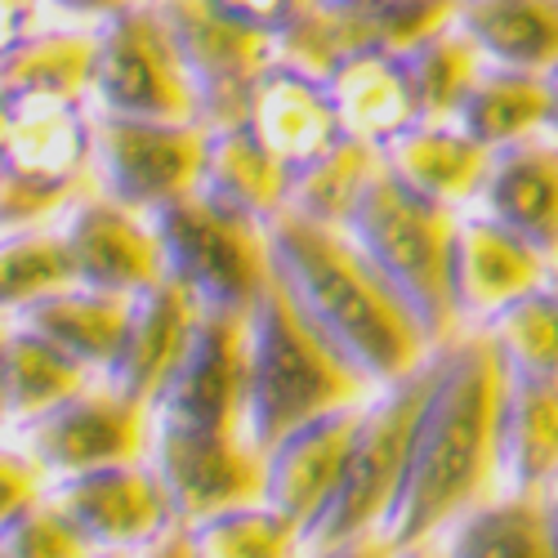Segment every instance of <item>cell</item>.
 I'll return each mask as SVG.
<instances>
[{"label":"cell","mask_w":558,"mask_h":558,"mask_svg":"<svg viewBox=\"0 0 558 558\" xmlns=\"http://www.w3.org/2000/svg\"><path fill=\"white\" fill-rule=\"evenodd\" d=\"M500 393L505 357L487 331H460L438 344L434 385L411 434L407 470L371 549H434L451 523L496 492Z\"/></svg>","instance_id":"cell-1"},{"label":"cell","mask_w":558,"mask_h":558,"mask_svg":"<svg viewBox=\"0 0 558 558\" xmlns=\"http://www.w3.org/2000/svg\"><path fill=\"white\" fill-rule=\"evenodd\" d=\"M268 259L300 317L371 389H385L434 357L438 344L344 223L282 210L268 219Z\"/></svg>","instance_id":"cell-2"},{"label":"cell","mask_w":558,"mask_h":558,"mask_svg":"<svg viewBox=\"0 0 558 558\" xmlns=\"http://www.w3.org/2000/svg\"><path fill=\"white\" fill-rule=\"evenodd\" d=\"M357 371L322 340L300 308L268 277V287L246 313V434L268 451L282 434L322 411L371 398Z\"/></svg>","instance_id":"cell-3"},{"label":"cell","mask_w":558,"mask_h":558,"mask_svg":"<svg viewBox=\"0 0 558 558\" xmlns=\"http://www.w3.org/2000/svg\"><path fill=\"white\" fill-rule=\"evenodd\" d=\"M451 206H438L421 193H411L402 179L389 174V166L376 170L357 197L344 228L366 251V259L385 272V282L402 295V304L415 313L434 344H447L460 336L456 304H451V232H456Z\"/></svg>","instance_id":"cell-4"},{"label":"cell","mask_w":558,"mask_h":558,"mask_svg":"<svg viewBox=\"0 0 558 558\" xmlns=\"http://www.w3.org/2000/svg\"><path fill=\"white\" fill-rule=\"evenodd\" d=\"M434 366H438V349L429 362L415 366L411 376H402L366 398L362 425L353 434L336 496L317 514V523L304 532L300 554H357V549L376 545V532L389 514L402 470H407L411 434H415V421H421L425 393L434 385Z\"/></svg>","instance_id":"cell-5"},{"label":"cell","mask_w":558,"mask_h":558,"mask_svg":"<svg viewBox=\"0 0 558 558\" xmlns=\"http://www.w3.org/2000/svg\"><path fill=\"white\" fill-rule=\"evenodd\" d=\"M148 215L166 255V272H174L202 300V308L246 313L259 300L272 277L268 223L206 197L202 189Z\"/></svg>","instance_id":"cell-6"},{"label":"cell","mask_w":558,"mask_h":558,"mask_svg":"<svg viewBox=\"0 0 558 558\" xmlns=\"http://www.w3.org/2000/svg\"><path fill=\"white\" fill-rule=\"evenodd\" d=\"M23 447L45 478H72L89 470H108L125 460H148L153 447V402L117 389L108 376H95L40 411L36 421L0 434Z\"/></svg>","instance_id":"cell-7"},{"label":"cell","mask_w":558,"mask_h":558,"mask_svg":"<svg viewBox=\"0 0 558 558\" xmlns=\"http://www.w3.org/2000/svg\"><path fill=\"white\" fill-rule=\"evenodd\" d=\"M210 125L202 121H148L89 108V179L95 193L157 210L202 183Z\"/></svg>","instance_id":"cell-8"},{"label":"cell","mask_w":558,"mask_h":558,"mask_svg":"<svg viewBox=\"0 0 558 558\" xmlns=\"http://www.w3.org/2000/svg\"><path fill=\"white\" fill-rule=\"evenodd\" d=\"M85 104L148 121H202V95L153 0L99 23V50Z\"/></svg>","instance_id":"cell-9"},{"label":"cell","mask_w":558,"mask_h":558,"mask_svg":"<svg viewBox=\"0 0 558 558\" xmlns=\"http://www.w3.org/2000/svg\"><path fill=\"white\" fill-rule=\"evenodd\" d=\"M45 500H54L72 519L89 541V554H189V519H179L148 460L54 478Z\"/></svg>","instance_id":"cell-10"},{"label":"cell","mask_w":558,"mask_h":558,"mask_svg":"<svg viewBox=\"0 0 558 558\" xmlns=\"http://www.w3.org/2000/svg\"><path fill=\"white\" fill-rule=\"evenodd\" d=\"M153 10L202 95V121L210 130L246 121L259 76L277 63L272 36L228 19L215 0H153Z\"/></svg>","instance_id":"cell-11"},{"label":"cell","mask_w":558,"mask_h":558,"mask_svg":"<svg viewBox=\"0 0 558 558\" xmlns=\"http://www.w3.org/2000/svg\"><path fill=\"white\" fill-rule=\"evenodd\" d=\"M148 464L170 492L179 519L189 523L246 500H264V451L246 429H197L153 415Z\"/></svg>","instance_id":"cell-12"},{"label":"cell","mask_w":558,"mask_h":558,"mask_svg":"<svg viewBox=\"0 0 558 558\" xmlns=\"http://www.w3.org/2000/svg\"><path fill=\"white\" fill-rule=\"evenodd\" d=\"M549 264L545 251L496 215L478 206L460 210L451 232V304L460 331H487L514 300L545 287Z\"/></svg>","instance_id":"cell-13"},{"label":"cell","mask_w":558,"mask_h":558,"mask_svg":"<svg viewBox=\"0 0 558 558\" xmlns=\"http://www.w3.org/2000/svg\"><path fill=\"white\" fill-rule=\"evenodd\" d=\"M246 313L202 308L189 349L170 371L166 389L153 398L157 421L246 429Z\"/></svg>","instance_id":"cell-14"},{"label":"cell","mask_w":558,"mask_h":558,"mask_svg":"<svg viewBox=\"0 0 558 558\" xmlns=\"http://www.w3.org/2000/svg\"><path fill=\"white\" fill-rule=\"evenodd\" d=\"M63 232L81 287H99L117 295H138L166 277V255L148 210L121 206L89 189L68 215Z\"/></svg>","instance_id":"cell-15"},{"label":"cell","mask_w":558,"mask_h":558,"mask_svg":"<svg viewBox=\"0 0 558 558\" xmlns=\"http://www.w3.org/2000/svg\"><path fill=\"white\" fill-rule=\"evenodd\" d=\"M362 411H366V398L322 411L264 451V500L300 527V541L336 496L353 434L362 425Z\"/></svg>","instance_id":"cell-16"},{"label":"cell","mask_w":558,"mask_h":558,"mask_svg":"<svg viewBox=\"0 0 558 558\" xmlns=\"http://www.w3.org/2000/svg\"><path fill=\"white\" fill-rule=\"evenodd\" d=\"M197 322H202V300L183 287L174 272H166L161 282H153L148 291L134 295L125 340H121V349L108 362L104 376L117 389L153 402L166 389V380H170V371L179 366L183 349H189Z\"/></svg>","instance_id":"cell-17"},{"label":"cell","mask_w":558,"mask_h":558,"mask_svg":"<svg viewBox=\"0 0 558 558\" xmlns=\"http://www.w3.org/2000/svg\"><path fill=\"white\" fill-rule=\"evenodd\" d=\"M393 179L438 206L470 210L483 193L492 148L464 130L456 117H421L380 148Z\"/></svg>","instance_id":"cell-18"},{"label":"cell","mask_w":558,"mask_h":558,"mask_svg":"<svg viewBox=\"0 0 558 558\" xmlns=\"http://www.w3.org/2000/svg\"><path fill=\"white\" fill-rule=\"evenodd\" d=\"M474 206L509 223L549 259H558V134L541 130L519 144L492 148L487 179Z\"/></svg>","instance_id":"cell-19"},{"label":"cell","mask_w":558,"mask_h":558,"mask_svg":"<svg viewBox=\"0 0 558 558\" xmlns=\"http://www.w3.org/2000/svg\"><path fill=\"white\" fill-rule=\"evenodd\" d=\"M246 125L259 134V144L291 170L308 166L313 157H322L331 144L344 138L327 81L308 76L300 68H287V63H272L259 76Z\"/></svg>","instance_id":"cell-20"},{"label":"cell","mask_w":558,"mask_h":558,"mask_svg":"<svg viewBox=\"0 0 558 558\" xmlns=\"http://www.w3.org/2000/svg\"><path fill=\"white\" fill-rule=\"evenodd\" d=\"M558 483V380L505 366L496 425V492H549Z\"/></svg>","instance_id":"cell-21"},{"label":"cell","mask_w":558,"mask_h":558,"mask_svg":"<svg viewBox=\"0 0 558 558\" xmlns=\"http://www.w3.org/2000/svg\"><path fill=\"white\" fill-rule=\"evenodd\" d=\"M327 89L340 112V130L376 148H385L411 121H421L402 50H380L376 45V50H357L340 59L327 76Z\"/></svg>","instance_id":"cell-22"},{"label":"cell","mask_w":558,"mask_h":558,"mask_svg":"<svg viewBox=\"0 0 558 558\" xmlns=\"http://www.w3.org/2000/svg\"><path fill=\"white\" fill-rule=\"evenodd\" d=\"M99 23H40L0 54V99H89Z\"/></svg>","instance_id":"cell-23"},{"label":"cell","mask_w":558,"mask_h":558,"mask_svg":"<svg viewBox=\"0 0 558 558\" xmlns=\"http://www.w3.org/2000/svg\"><path fill=\"white\" fill-rule=\"evenodd\" d=\"M95 376L99 371L63 353L54 340L5 317V327H0V421H5V429L0 434L36 421L40 411H50Z\"/></svg>","instance_id":"cell-24"},{"label":"cell","mask_w":558,"mask_h":558,"mask_svg":"<svg viewBox=\"0 0 558 558\" xmlns=\"http://www.w3.org/2000/svg\"><path fill=\"white\" fill-rule=\"evenodd\" d=\"M197 189L206 197L232 206V210L268 223V219H277L287 210L291 166L277 161L246 121L215 125L210 138H206V161H202V183Z\"/></svg>","instance_id":"cell-25"},{"label":"cell","mask_w":558,"mask_h":558,"mask_svg":"<svg viewBox=\"0 0 558 558\" xmlns=\"http://www.w3.org/2000/svg\"><path fill=\"white\" fill-rule=\"evenodd\" d=\"M130 313H134V295H117V291L76 282V287H63L54 295L27 304L10 322H23V327L40 331L45 340H54L63 353H72L76 362H85L89 371L104 376L125 340Z\"/></svg>","instance_id":"cell-26"},{"label":"cell","mask_w":558,"mask_h":558,"mask_svg":"<svg viewBox=\"0 0 558 558\" xmlns=\"http://www.w3.org/2000/svg\"><path fill=\"white\" fill-rule=\"evenodd\" d=\"M487 63L549 72L558 63V0H456L451 14Z\"/></svg>","instance_id":"cell-27"},{"label":"cell","mask_w":558,"mask_h":558,"mask_svg":"<svg viewBox=\"0 0 558 558\" xmlns=\"http://www.w3.org/2000/svg\"><path fill=\"white\" fill-rule=\"evenodd\" d=\"M456 121L470 130L483 148H505V144H519V138H527V134L549 130L545 72L483 63V72L470 85V95H464Z\"/></svg>","instance_id":"cell-28"},{"label":"cell","mask_w":558,"mask_h":558,"mask_svg":"<svg viewBox=\"0 0 558 558\" xmlns=\"http://www.w3.org/2000/svg\"><path fill=\"white\" fill-rule=\"evenodd\" d=\"M438 554H554L545 492H492L442 532Z\"/></svg>","instance_id":"cell-29"},{"label":"cell","mask_w":558,"mask_h":558,"mask_svg":"<svg viewBox=\"0 0 558 558\" xmlns=\"http://www.w3.org/2000/svg\"><path fill=\"white\" fill-rule=\"evenodd\" d=\"M380 166H385V157H380L376 144L344 134L340 144H331L322 157L291 170L287 210H295L304 219H317V223H344Z\"/></svg>","instance_id":"cell-30"},{"label":"cell","mask_w":558,"mask_h":558,"mask_svg":"<svg viewBox=\"0 0 558 558\" xmlns=\"http://www.w3.org/2000/svg\"><path fill=\"white\" fill-rule=\"evenodd\" d=\"M76 282L81 277L72 264L63 219L0 232V317H14L27 304L54 295L63 287H76Z\"/></svg>","instance_id":"cell-31"},{"label":"cell","mask_w":558,"mask_h":558,"mask_svg":"<svg viewBox=\"0 0 558 558\" xmlns=\"http://www.w3.org/2000/svg\"><path fill=\"white\" fill-rule=\"evenodd\" d=\"M402 63H407V76H411L421 117H456L487 59H483L478 45L470 40V32H464L456 19H447L429 36L407 45Z\"/></svg>","instance_id":"cell-32"},{"label":"cell","mask_w":558,"mask_h":558,"mask_svg":"<svg viewBox=\"0 0 558 558\" xmlns=\"http://www.w3.org/2000/svg\"><path fill=\"white\" fill-rule=\"evenodd\" d=\"M340 27L344 50H407L456 14V0H313Z\"/></svg>","instance_id":"cell-33"},{"label":"cell","mask_w":558,"mask_h":558,"mask_svg":"<svg viewBox=\"0 0 558 558\" xmlns=\"http://www.w3.org/2000/svg\"><path fill=\"white\" fill-rule=\"evenodd\" d=\"M189 554H210V558L300 554V527L287 514H277L268 500H246L189 523Z\"/></svg>","instance_id":"cell-34"},{"label":"cell","mask_w":558,"mask_h":558,"mask_svg":"<svg viewBox=\"0 0 558 558\" xmlns=\"http://www.w3.org/2000/svg\"><path fill=\"white\" fill-rule=\"evenodd\" d=\"M487 336L509 371L558 380V300L545 287L509 304L487 327Z\"/></svg>","instance_id":"cell-35"},{"label":"cell","mask_w":558,"mask_h":558,"mask_svg":"<svg viewBox=\"0 0 558 558\" xmlns=\"http://www.w3.org/2000/svg\"><path fill=\"white\" fill-rule=\"evenodd\" d=\"M0 554H89V541L72 527V519L54 500L40 496L0 532Z\"/></svg>","instance_id":"cell-36"},{"label":"cell","mask_w":558,"mask_h":558,"mask_svg":"<svg viewBox=\"0 0 558 558\" xmlns=\"http://www.w3.org/2000/svg\"><path fill=\"white\" fill-rule=\"evenodd\" d=\"M45 487H50V478L36 470V460L23 447H14L10 438H0V532H5L23 509H32L45 496Z\"/></svg>","instance_id":"cell-37"},{"label":"cell","mask_w":558,"mask_h":558,"mask_svg":"<svg viewBox=\"0 0 558 558\" xmlns=\"http://www.w3.org/2000/svg\"><path fill=\"white\" fill-rule=\"evenodd\" d=\"M215 5L228 14V19H238V23H246V27H259V32H268V36H277L291 19H295V10L304 5V0H215Z\"/></svg>","instance_id":"cell-38"},{"label":"cell","mask_w":558,"mask_h":558,"mask_svg":"<svg viewBox=\"0 0 558 558\" xmlns=\"http://www.w3.org/2000/svg\"><path fill=\"white\" fill-rule=\"evenodd\" d=\"M40 23H50L45 0H0V54L14 50V45L27 32H36Z\"/></svg>","instance_id":"cell-39"},{"label":"cell","mask_w":558,"mask_h":558,"mask_svg":"<svg viewBox=\"0 0 558 558\" xmlns=\"http://www.w3.org/2000/svg\"><path fill=\"white\" fill-rule=\"evenodd\" d=\"M130 5H148V0H45V10L59 23H104Z\"/></svg>","instance_id":"cell-40"},{"label":"cell","mask_w":558,"mask_h":558,"mask_svg":"<svg viewBox=\"0 0 558 558\" xmlns=\"http://www.w3.org/2000/svg\"><path fill=\"white\" fill-rule=\"evenodd\" d=\"M545 85H549V130L558 134V63L545 72Z\"/></svg>","instance_id":"cell-41"},{"label":"cell","mask_w":558,"mask_h":558,"mask_svg":"<svg viewBox=\"0 0 558 558\" xmlns=\"http://www.w3.org/2000/svg\"><path fill=\"white\" fill-rule=\"evenodd\" d=\"M545 496H549V536H554V554H558V483Z\"/></svg>","instance_id":"cell-42"},{"label":"cell","mask_w":558,"mask_h":558,"mask_svg":"<svg viewBox=\"0 0 558 558\" xmlns=\"http://www.w3.org/2000/svg\"><path fill=\"white\" fill-rule=\"evenodd\" d=\"M545 291L558 300V259H554V264H549V272H545Z\"/></svg>","instance_id":"cell-43"}]
</instances>
